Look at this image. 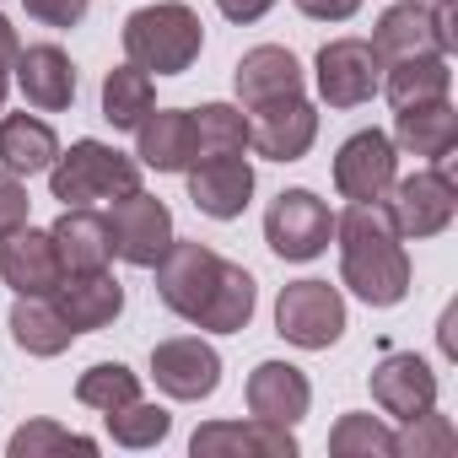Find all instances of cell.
Segmentation results:
<instances>
[{
	"instance_id": "32",
	"label": "cell",
	"mask_w": 458,
	"mask_h": 458,
	"mask_svg": "<svg viewBox=\"0 0 458 458\" xmlns=\"http://www.w3.org/2000/svg\"><path fill=\"white\" fill-rule=\"evenodd\" d=\"M103 420H108V437H114L119 447H157V442L173 431V415H167L162 404H146V399H135V404H124V410H108Z\"/></svg>"
},
{
	"instance_id": "36",
	"label": "cell",
	"mask_w": 458,
	"mask_h": 458,
	"mask_svg": "<svg viewBox=\"0 0 458 458\" xmlns=\"http://www.w3.org/2000/svg\"><path fill=\"white\" fill-rule=\"evenodd\" d=\"M28 205H33V199H28V189H22V178L0 167V233L22 226V221H28Z\"/></svg>"
},
{
	"instance_id": "35",
	"label": "cell",
	"mask_w": 458,
	"mask_h": 458,
	"mask_svg": "<svg viewBox=\"0 0 458 458\" xmlns=\"http://www.w3.org/2000/svg\"><path fill=\"white\" fill-rule=\"evenodd\" d=\"M22 6H28V17H33V22H44V28L65 33V28H76V22L92 12V0H22Z\"/></svg>"
},
{
	"instance_id": "23",
	"label": "cell",
	"mask_w": 458,
	"mask_h": 458,
	"mask_svg": "<svg viewBox=\"0 0 458 458\" xmlns=\"http://www.w3.org/2000/svg\"><path fill=\"white\" fill-rule=\"evenodd\" d=\"M394 146H404L410 157H426V162H447L453 146H458V108L447 98L437 103H415V108H394Z\"/></svg>"
},
{
	"instance_id": "3",
	"label": "cell",
	"mask_w": 458,
	"mask_h": 458,
	"mask_svg": "<svg viewBox=\"0 0 458 458\" xmlns=\"http://www.w3.org/2000/svg\"><path fill=\"white\" fill-rule=\"evenodd\" d=\"M119 38H124L130 65H140L146 76H183L205 49V28L183 0H162V6L130 12Z\"/></svg>"
},
{
	"instance_id": "41",
	"label": "cell",
	"mask_w": 458,
	"mask_h": 458,
	"mask_svg": "<svg viewBox=\"0 0 458 458\" xmlns=\"http://www.w3.org/2000/svg\"><path fill=\"white\" fill-rule=\"evenodd\" d=\"M415 6H426V12H437V17H453V0H415Z\"/></svg>"
},
{
	"instance_id": "21",
	"label": "cell",
	"mask_w": 458,
	"mask_h": 458,
	"mask_svg": "<svg viewBox=\"0 0 458 458\" xmlns=\"http://www.w3.org/2000/svg\"><path fill=\"white\" fill-rule=\"evenodd\" d=\"M243 394H249V410L259 420H276V426H297L308 415V404H313V383L292 361H259L249 372V388Z\"/></svg>"
},
{
	"instance_id": "7",
	"label": "cell",
	"mask_w": 458,
	"mask_h": 458,
	"mask_svg": "<svg viewBox=\"0 0 458 458\" xmlns=\"http://www.w3.org/2000/svg\"><path fill=\"white\" fill-rule=\"evenodd\" d=\"M276 335L302 351H329L345 335V297L329 281H292L276 302Z\"/></svg>"
},
{
	"instance_id": "16",
	"label": "cell",
	"mask_w": 458,
	"mask_h": 458,
	"mask_svg": "<svg viewBox=\"0 0 458 458\" xmlns=\"http://www.w3.org/2000/svg\"><path fill=\"white\" fill-rule=\"evenodd\" d=\"M194 458H297V437L292 426L276 420H210L189 437Z\"/></svg>"
},
{
	"instance_id": "12",
	"label": "cell",
	"mask_w": 458,
	"mask_h": 458,
	"mask_svg": "<svg viewBox=\"0 0 458 458\" xmlns=\"http://www.w3.org/2000/svg\"><path fill=\"white\" fill-rule=\"evenodd\" d=\"M394 178H399V151L383 130H356L335 157V189L351 205H377Z\"/></svg>"
},
{
	"instance_id": "9",
	"label": "cell",
	"mask_w": 458,
	"mask_h": 458,
	"mask_svg": "<svg viewBox=\"0 0 458 458\" xmlns=\"http://www.w3.org/2000/svg\"><path fill=\"white\" fill-rule=\"evenodd\" d=\"M108 233H114V254H119L124 265L151 270V265L167 254V243H173V210H167L157 194L130 189V194H119V199H114Z\"/></svg>"
},
{
	"instance_id": "19",
	"label": "cell",
	"mask_w": 458,
	"mask_h": 458,
	"mask_svg": "<svg viewBox=\"0 0 458 458\" xmlns=\"http://www.w3.org/2000/svg\"><path fill=\"white\" fill-rule=\"evenodd\" d=\"M55 308L65 313V324L76 335H92V329H108L119 313H124V286L108 276V270H81V276H60V286L49 292Z\"/></svg>"
},
{
	"instance_id": "22",
	"label": "cell",
	"mask_w": 458,
	"mask_h": 458,
	"mask_svg": "<svg viewBox=\"0 0 458 458\" xmlns=\"http://www.w3.org/2000/svg\"><path fill=\"white\" fill-rule=\"evenodd\" d=\"M233 81H238L243 114H249V108H265V103L297 98V92H302V65H297V55L281 49V44H259V49H249V55L238 60Z\"/></svg>"
},
{
	"instance_id": "13",
	"label": "cell",
	"mask_w": 458,
	"mask_h": 458,
	"mask_svg": "<svg viewBox=\"0 0 458 458\" xmlns=\"http://www.w3.org/2000/svg\"><path fill=\"white\" fill-rule=\"evenodd\" d=\"M151 377H157V388H162L167 399L194 404V399H210V394H216V383H221V356H216V345H205L199 335H173V340H162V345L151 351Z\"/></svg>"
},
{
	"instance_id": "39",
	"label": "cell",
	"mask_w": 458,
	"mask_h": 458,
	"mask_svg": "<svg viewBox=\"0 0 458 458\" xmlns=\"http://www.w3.org/2000/svg\"><path fill=\"white\" fill-rule=\"evenodd\" d=\"M17 49H22V44H17V28L0 17V65H12V60H17Z\"/></svg>"
},
{
	"instance_id": "38",
	"label": "cell",
	"mask_w": 458,
	"mask_h": 458,
	"mask_svg": "<svg viewBox=\"0 0 458 458\" xmlns=\"http://www.w3.org/2000/svg\"><path fill=\"white\" fill-rule=\"evenodd\" d=\"M216 6H221L226 22H259V17L276 6V0H216Z\"/></svg>"
},
{
	"instance_id": "31",
	"label": "cell",
	"mask_w": 458,
	"mask_h": 458,
	"mask_svg": "<svg viewBox=\"0 0 458 458\" xmlns=\"http://www.w3.org/2000/svg\"><path fill=\"white\" fill-rule=\"evenodd\" d=\"M399 431H388L377 415H340L329 431V453L335 458H399Z\"/></svg>"
},
{
	"instance_id": "2",
	"label": "cell",
	"mask_w": 458,
	"mask_h": 458,
	"mask_svg": "<svg viewBox=\"0 0 458 458\" xmlns=\"http://www.w3.org/2000/svg\"><path fill=\"white\" fill-rule=\"evenodd\" d=\"M335 238H340V281L367 308H399L410 292V254H404V238L394 233L383 199L351 205L345 216H335Z\"/></svg>"
},
{
	"instance_id": "30",
	"label": "cell",
	"mask_w": 458,
	"mask_h": 458,
	"mask_svg": "<svg viewBox=\"0 0 458 458\" xmlns=\"http://www.w3.org/2000/svg\"><path fill=\"white\" fill-rule=\"evenodd\" d=\"M76 399L87 404V410H124V404H135L140 399V377L124 367V361H98V367H87L81 377H76Z\"/></svg>"
},
{
	"instance_id": "14",
	"label": "cell",
	"mask_w": 458,
	"mask_h": 458,
	"mask_svg": "<svg viewBox=\"0 0 458 458\" xmlns=\"http://www.w3.org/2000/svg\"><path fill=\"white\" fill-rule=\"evenodd\" d=\"M313 140H318V114L302 92L265 103V108H249V146L265 162H302Z\"/></svg>"
},
{
	"instance_id": "25",
	"label": "cell",
	"mask_w": 458,
	"mask_h": 458,
	"mask_svg": "<svg viewBox=\"0 0 458 458\" xmlns=\"http://www.w3.org/2000/svg\"><path fill=\"white\" fill-rule=\"evenodd\" d=\"M60 157V135L49 119L38 114H6L0 119V167L17 173V178H33V173H49V162Z\"/></svg>"
},
{
	"instance_id": "20",
	"label": "cell",
	"mask_w": 458,
	"mask_h": 458,
	"mask_svg": "<svg viewBox=\"0 0 458 458\" xmlns=\"http://www.w3.org/2000/svg\"><path fill=\"white\" fill-rule=\"evenodd\" d=\"M49 238H55V249H60L65 276L108 270V265H114V233H108V216L92 210V205H65L60 221L49 226Z\"/></svg>"
},
{
	"instance_id": "15",
	"label": "cell",
	"mask_w": 458,
	"mask_h": 458,
	"mask_svg": "<svg viewBox=\"0 0 458 458\" xmlns=\"http://www.w3.org/2000/svg\"><path fill=\"white\" fill-rule=\"evenodd\" d=\"M65 265H60V249L49 233L38 226H12V233H0V281H6L17 297H49L60 286Z\"/></svg>"
},
{
	"instance_id": "42",
	"label": "cell",
	"mask_w": 458,
	"mask_h": 458,
	"mask_svg": "<svg viewBox=\"0 0 458 458\" xmlns=\"http://www.w3.org/2000/svg\"><path fill=\"white\" fill-rule=\"evenodd\" d=\"M12 65H0V108H6V92H12V76H6Z\"/></svg>"
},
{
	"instance_id": "40",
	"label": "cell",
	"mask_w": 458,
	"mask_h": 458,
	"mask_svg": "<svg viewBox=\"0 0 458 458\" xmlns=\"http://www.w3.org/2000/svg\"><path fill=\"white\" fill-rule=\"evenodd\" d=\"M437 340H442V356H453L458 345H453V308L442 313V329H437Z\"/></svg>"
},
{
	"instance_id": "26",
	"label": "cell",
	"mask_w": 458,
	"mask_h": 458,
	"mask_svg": "<svg viewBox=\"0 0 458 458\" xmlns=\"http://www.w3.org/2000/svg\"><path fill=\"white\" fill-rule=\"evenodd\" d=\"M12 340L28 356H60V351H71L76 329L65 324V313L55 308V297H17V308H12Z\"/></svg>"
},
{
	"instance_id": "8",
	"label": "cell",
	"mask_w": 458,
	"mask_h": 458,
	"mask_svg": "<svg viewBox=\"0 0 458 458\" xmlns=\"http://www.w3.org/2000/svg\"><path fill=\"white\" fill-rule=\"evenodd\" d=\"M367 44L383 65H399V60H420V55H453L458 33H453V17H437V12L415 6V0H394L377 17Z\"/></svg>"
},
{
	"instance_id": "18",
	"label": "cell",
	"mask_w": 458,
	"mask_h": 458,
	"mask_svg": "<svg viewBox=\"0 0 458 458\" xmlns=\"http://www.w3.org/2000/svg\"><path fill=\"white\" fill-rule=\"evenodd\" d=\"M17 71V87L22 98L38 108V114H65L76 103V65L60 44H33V49H17L12 60Z\"/></svg>"
},
{
	"instance_id": "17",
	"label": "cell",
	"mask_w": 458,
	"mask_h": 458,
	"mask_svg": "<svg viewBox=\"0 0 458 458\" xmlns=\"http://www.w3.org/2000/svg\"><path fill=\"white\" fill-rule=\"evenodd\" d=\"M372 399L383 415L394 420H415L426 410H437V372L415 356V351H388L372 367Z\"/></svg>"
},
{
	"instance_id": "4",
	"label": "cell",
	"mask_w": 458,
	"mask_h": 458,
	"mask_svg": "<svg viewBox=\"0 0 458 458\" xmlns=\"http://www.w3.org/2000/svg\"><path fill=\"white\" fill-rule=\"evenodd\" d=\"M49 189L60 205H92V199H119L140 189V162L103 146V140H76L49 162Z\"/></svg>"
},
{
	"instance_id": "6",
	"label": "cell",
	"mask_w": 458,
	"mask_h": 458,
	"mask_svg": "<svg viewBox=\"0 0 458 458\" xmlns=\"http://www.w3.org/2000/svg\"><path fill=\"white\" fill-rule=\"evenodd\" d=\"M383 210H388V221H394L399 238H415L420 243V238H437V233H447V226H453L458 189H453V178L437 162V167H420L410 178H394L388 194H383Z\"/></svg>"
},
{
	"instance_id": "27",
	"label": "cell",
	"mask_w": 458,
	"mask_h": 458,
	"mask_svg": "<svg viewBox=\"0 0 458 458\" xmlns=\"http://www.w3.org/2000/svg\"><path fill=\"white\" fill-rule=\"evenodd\" d=\"M383 87L394 108H415V103H437L447 98L453 87V71H447V55H420V60H399V65H383Z\"/></svg>"
},
{
	"instance_id": "29",
	"label": "cell",
	"mask_w": 458,
	"mask_h": 458,
	"mask_svg": "<svg viewBox=\"0 0 458 458\" xmlns=\"http://www.w3.org/2000/svg\"><path fill=\"white\" fill-rule=\"evenodd\" d=\"M221 151H249V114L233 103H205L194 114V157H221Z\"/></svg>"
},
{
	"instance_id": "37",
	"label": "cell",
	"mask_w": 458,
	"mask_h": 458,
	"mask_svg": "<svg viewBox=\"0 0 458 458\" xmlns=\"http://www.w3.org/2000/svg\"><path fill=\"white\" fill-rule=\"evenodd\" d=\"M297 12L313 17V22H345L361 12V0H297Z\"/></svg>"
},
{
	"instance_id": "33",
	"label": "cell",
	"mask_w": 458,
	"mask_h": 458,
	"mask_svg": "<svg viewBox=\"0 0 458 458\" xmlns=\"http://www.w3.org/2000/svg\"><path fill=\"white\" fill-rule=\"evenodd\" d=\"M6 453H12V458H49V453H81V458H92L98 442L81 437V431H65V426H55V420H28L22 431H12Z\"/></svg>"
},
{
	"instance_id": "28",
	"label": "cell",
	"mask_w": 458,
	"mask_h": 458,
	"mask_svg": "<svg viewBox=\"0 0 458 458\" xmlns=\"http://www.w3.org/2000/svg\"><path fill=\"white\" fill-rule=\"evenodd\" d=\"M151 108H157V87L140 65H114L103 76V119L114 130H135Z\"/></svg>"
},
{
	"instance_id": "5",
	"label": "cell",
	"mask_w": 458,
	"mask_h": 458,
	"mask_svg": "<svg viewBox=\"0 0 458 458\" xmlns=\"http://www.w3.org/2000/svg\"><path fill=\"white\" fill-rule=\"evenodd\" d=\"M335 238V210L313 194V189H281L265 210V243L270 254L292 259V265H308L329 249Z\"/></svg>"
},
{
	"instance_id": "10",
	"label": "cell",
	"mask_w": 458,
	"mask_h": 458,
	"mask_svg": "<svg viewBox=\"0 0 458 458\" xmlns=\"http://www.w3.org/2000/svg\"><path fill=\"white\" fill-rule=\"evenodd\" d=\"M318 71V98L329 108H361L383 87V60L372 55L367 38H329L313 60Z\"/></svg>"
},
{
	"instance_id": "1",
	"label": "cell",
	"mask_w": 458,
	"mask_h": 458,
	"mask_svg": "<svg viewBox=\"0 0 458 458\" xmlns=\"http://www.w3.org/2000/svg\"><path fill=\"white\" fill-rule=\"evenodd\" d=\"M151 270H157V297L178 318H189V324H199L210 335H243L249 329L254 302H259V286H254V276L243 265L221 259L205 243L173 238L167 254Z\"/></svg>"
},
{
	"instance_id": "34",
	"label": "cell",
	"mask_w": 458,
	"mask_h": 458,
	"mask_svg": "<svg viewBox=\"0 0 458 458\" xmlns=\"http://www.w3.org/2000/svg\"><path fill=\"white\" fill-rule=\"evenodd\" d=\"M394 442H399V453H415V458H426V453H453V420L437 415V410H426V415L404 420V437H394Z\"/></svg>"
},
{
	"instance_id": "24",
	"label": "cell",
	"mask_w": 458,
	"mask_h": 458,
	"mask_svg": "<svg viewBox=\"0 0 458 458\" xmlns=\"http://www.w3.org/2000/svg\"><path fill=\"white\" fill-rule=\"evenodd\" d=\"M135 162L157 173H183L194 162V114L157 108L135 124Z\"/></svg>"
},
{
	"instance_id": "11",
	"label": "cell",
	"mask_w": 458,
	"mask_h": 458,
	"mask_svg": "<svg viewBox=\"0 0 458 458\" xmlns=\"http://www.w3.org/2000/svg\"><path fill=\"white\" fill-rule=\"evenodd\" d=\"M189 199L210 221H238L254 199V167L243 151H221V157H194L189 167Z\"/></svg>"
}]
</instances>
